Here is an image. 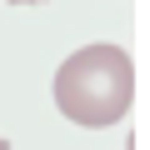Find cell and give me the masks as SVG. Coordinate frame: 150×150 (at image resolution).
Wrapping results in <instances>:
<instances>
[{
  "mask_svg": "<svg viewBox=\"0 0 150 150\" xmlns=\"http://www.w3.org/2000/svg\"><path fill=\"white\" fill-rule=\"evenodd\" d=\"M55 110L85 130H105L115 120H125L130 100H135V65L120 45H85L60 60L55 70Z\"/></svg>",
  "mask_w": 150,
  "mask_h": 150,
  "instance_id": "1",
  "label": "cell"
},
{
  "mask_svg": "<svg viewBox=\"0 0 150 150\" xmlns=\"http://www.w3.org/2000/svg\"><path fill=\"white\" fill-rule=\"evenodd\" d=\"M0 150H10V145H5V135H0Z\"/></svg>",
  "mask_w": 150,
  "mask_h": 150,
  "instance_id": "3",
  "label": "cell"
},
{
  "mask_svg": "<svg viewBox=\"0 0 150 150\" xmlns=\"http://www.w3.org/2000/svg\"><path fill=\"white\" fill-rule=\"evenodd\" d=\"M10 5H40V0H10Z\"/></svg>",
  "mask_w": 150,
  "mask_h": 150,
  "instance_id": "2",
  "label": "cell"
}]
</instances>
